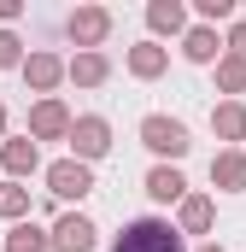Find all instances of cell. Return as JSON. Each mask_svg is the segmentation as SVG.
Here are the masks:
<instances>
[{
	"label": "cell",
	"mask_w": 246,
	"mask_h": 252,
	"mask_svg": "<svg viewBox=\"0 0 246 252\" xmlns=\"http://www.w3.org/2000/svg\"><path fill=\"white\" fill-rule=\"evenodd\" d=\"M112 252H187V235L170 217H129L112 241Z\"/></svg>",
	"instance_id": "cell-1"
},
{
	"label": "cell",
	"mask_w": 246,
	"mask_h": 252,
	"mask_svg": "<svg viewBox=\"0 0 246 252\" xmlns=\"http://www.w3.org/2000/svg\"><path fill=\"white\" fill-rule=\"evenodd\" d=\"M135 135H141V147H147L158 164H182L187 153H193V135H187V124H182V118H170V112H147Z\"/></svg>",
	"instance_id": "cell-2"
},
{
	"label": "cell",
	"mask_w": 246,
	"mask_h": 252,
	"mask_svg": "<svg viewBox=\"0 0 246 252\" xmlns=\"http://www.w3.org/2000/svg\"><path fill=\"white\" fill-rule=\"evenodd\" d=\"M112 24H118V18H112L106 6H70V12H64V35H70L76 53H100L106 35H112Z\"/></svg>",
	"instance_id": "cell-3"
},
{
	"label": "cell",
	"mask_w": 246,
	"mask_h": 252,
	"mask_svg": "<svg viewBox=\"0 0 246 252\" xmlns=\"http://www.w3.org/2000/svg\"><path fill=\"white\" fill-rule=\"evenodd\" d=\"M18 76H24V88H30L35 100H53V94H59V82H70V59H59L53 47H35V53L24 59Z\"/></svg>",
	"instance_id": "cell-4"
},
{
	"label": "cell",
	"mask_w": 246,
	"mask_h": 252,
	"mask_svg": "<svg viewBox=\"0 0 246 252\" xmlns=\"http://www.w3.org/2000/svg\"><path fill=\"white\" fill-rule=\"evenodd\" d=\"M70 158H82V164H100L106 153H112V118H100V112H82L76 124H70Z\"/></svg>",
	"instance_id": "cell-5"
},
{
	"label": "cell",
	"mask_w": 246,
	"mask_h": 252,
	"mask_svg": "<svg viewBox=\"0 0 246 252\" xmlns=\"http://www.w3.org/2000/svg\"><path fill=\"white\" fill-rule=\"evenodd\" d=\"M41 176H47V193H53V199H64V205L94 193V164H82V158H70V153H64V158H53Z\"/></svg>",
	"instance_id": "cell-6"
},
{
	"label": "cell",
	"mask_w": 246,
	"mask_h": 252,
	"mask_svg": "<svg viewBox=\"0 0 246 252\" xmlns=\"http://www.w3.org/2000/svg\"><path fill=\"white\" fill-rule=\"evenodd\" d=\"M0 170H6V182H30L35 170H47L41 164V141L24 129V135H6V147H0Z\"/></svg>",
	"instance_id": "cell-7"
},
{
	"label": "cell",
	"mask_w": 246,
	"mask_h": 252,
	"mask_svg": "<svg viewBox=\"0 0 246 252\" xmlns=\"http://www.w3.org/2000/svg\"><path fill=\"white\" fill-rule=\"evenodd\" d=\"M94 247H100L94 217H82V211H59L53 217V252H94Z\"/></svg>",
	"instance_id": "cell-8"
},
{
	"label": "cell",
	"mask_w": 246,
	"mask_h": 252,
	"mask_svg": "<svg viewBox=\"0 0 246 252\" xmlns=\"http://www.w3.org/2000/svg\"><path fill=\"white\" fill-rule=\"evenodd\" d=\"M70 124H76V118H70V106H64L59 94L30 106V135H35V141H70Z\"/></svg>",
	"instance_id": "cell-9"
},
{
	"label": "cell",
	"mask_w": 246,
	"mask_h": 252,
	"mask_svg": "<svg viewBox=\"0 0 246 252\" xmlns=\"http://www.w3.org/2000/svg\"><path fill=\"white\" fill-rule=\"evenodd\" d=\"M123 70H129V76H135V82H158V76H164V70H170V47H164V41H153V35H147V41H135V47H129V53H123Z\"/></svg>",
	"instance_id": "cell-10"
},
{
	"label": "cell",
	"mask_w": 246,
	"mask_h": 252,
	"mask_svg": "<svg viewBox=\"0 0 246 252\" xmlns=\"http://www.w3.org/2000/svg\"><path fill=\"white\" fill-rule=\"evenodd\" d=\"M147 30H153V41H182L187 30V6L182 0H147Z\"/></svg>",
	"instance_id": "cell-11"
},
{
	"label": "cell",
	"mask_w": 246,
	"mask_h": 252,
	"mask_svg": "<svg viewBox=\"0 0 246 252\" xmlns=\"http://www.w3.org/2000/svg\"><path fill=\"white\" fill-rule=\"evenodd\" d=\"M141 188H147L153 205H182L187 193H193V188H187V176H182V164H153Z\"/></svg>",
	"instance_id": "cell-12"
},
{
	"label": "cell",
	"mask_w": 246,
	"mask_h": 252,
	"mask_svg": "<svg viewBox=\"0 0 246 252\" xmlns=\"http://www.w3.org/2000/svg\"><path fill=\"white\" fill-rule=\"evenodd\" d=\"M211 188L217 193H246V147H217L211 153Z\"/></svg>",
	"instance_id": "cell-13"
},
{
	"label": "cell",
	"mask_w": 246,
	"mask_h": 252,
	"mask_svg": "<svg viewBox=\"0 0 246 252\" xmlns=\"http://www.w3.org/2000/svg\"><path fill=\"white\" fill-rule=\"evenodd\" d=\"M176 229L205 241V235L217 229V199H211V193H187L182 205H176Z\"/></svg>",
	"instance_id": "cell-14"
},
{
	"label": "cell",
	"mask_w": 246,
	"mask_h": 252,
	"mask_svg": "<svg viewBox=\"0 0 246 252\" xmlns=\"http://www.w3.org/2000/svg\"><path fill=\"white\" fill-rule=\"evenodd\" d=\"M223 53H229V41H223L211 24H193V30L182 35V59H187V64H217Z\"/></svg>",
	"instance_id": "cell-15"
},
{
	"label": "cell",
	"mask_w": 246,
	"mask_h": 252,
	"mask_svg": "<svg viewBox=\"0 0 246 252\" xmlns=\"http://www.w3.org/2000/svg\"><path fill=\"white\" fill-rule=\"evenodd\" d=\"M211 135H217L223 147H241L246 141V106L241 100H217V106H211Z\"/></svg>",
	"instance_id": "cell-16"
},
{
	"label": "cell",
	"mask_w": 246,
	"mask_h": 252,
	"mask_svg": "<svg viewBox=\"0 0 246 252\" xmlns=\"http://www.w3.org/2000/svg\"><path fill=\"white\" fill-rule=\"evenodd\" d=\"M70 82L76 88H106L112 82V59L106 53H70Z\"/></svg>",
	"instance_id": "cell-17"
},
{
	"label": "cell",
	"mask_w": 246,
	"mask_h": 252,
	"mask_svg": "<svg viewBox=\"0 0 246 252\" xmlns=\"http://www.w3.org/2000/svg\"><path fill=\"white\" fill-rule=\"evenodd\" d=\"M0 252H53V229H41L35 217H30V223H12Z\"/></svg>",
	"instance_id": "cell-18"
},
{
	"label": "cell",
	"mask_w": 246,
	"mask_h": 252,
	"mask_svg": "<svg viewBox=\"0 0 246 252\" xmlns=\"http://www.w3.org/2000/svg\"><path fill=\"white\" fill-rule=\"evenodd\" d=\"M0 217L30 223V182H0Z\"/></svg>",
	"instance_id": "cell-19"
},
{
	"label": "cell",
	"mask_w": 246,
	"mask_h": 252,
	"mask_svg": "<svg viewBox=\"0 0 246 252\" xmlns=\"http://www.w3.org/2000/svg\"><path fill=\"white\" fill-rule=\"evenodd\" d=\"M217 94H246V59H235V53H223L217 59Z\"/></svg>",
	"instance_id": "cell-20"
},
{
	"label": "cell",
	"mask_w": 246,
	"mask_h": 252,
	"mask_svg": "<svg viewBox=\"0 0 246 252\" xmlns=\"http://www.w3.org/2000/svg\"><path fill=\"white\" fill-rule=\"evenodd\" d=\"M193 18L211 24V30L217 24H235V0H193Z\"/></svg>",
	"instance_id": "cell-21"
},
{
	"label": "cell",
	"mask_w": 246,
	"mask_h": 252,
	"mask_svg": "<svg viewBox=\"0 0 246 252\" xmlns=\"http://www.w3.org/2000/svg\"><path fill=\"white\" fill-rule=\"evenodd\" d=\"M24 59H30L24 53V35L18 30H0V70H24Z\"/></svg>",
	"instance_id": "cell-22"
},
{
	"label": "cell",
	"mask_w": 246,
	"mask_h": 252,
	"mask_svg": "<svg viewBox=\"0 0 246 252\" xmlns=\"http://www.w3.org/2000/svg\"><path fill=\"white\" fill-rule=\"evenodd\" d=\"M223 41H229V53H235V59H246V18L229 24V35H223Z\"/></svg>",
	"instance_id": "cell-23"
},
{
	"label": "cell",
	"mask_w": 246,
	"mask_h": 252,
	"mask_svg": "<svg viewBox=\"0 0 246 252\" xmlns=\"http://www.w3.org/2000/svg\"><path fill=\"white\" fill-rule=\"evenodd\" d=\"M18 18H24V0H0V30H12Z\"/></svg>",
	"instance_id": "cell-24"
},
{
	"label": "cell",
	"mask_w": 246,
	"mask_h": 252,
	"mask_svg": "<svg viewBox=\"0 0 246 252\" xmlns=\"http://www.w3.org/2000/svg\"><path fill=\"white\" fill-rule=\"evenodd\" d=\"M193 252H223V247H217V241H199V247H193Z\"/></svg>",
	"instance_id": "cell-25"
},
{
	"label": "cell",
	"mask_w": 246,
	"mask_h": 252,
	"mask_svg": "<svg viewBox=\"0 0 246 252\" xmlns=\"http://www.w3.org/2000/svg\"><path fill=\"white\" fill-rule=\"evenodd\" d=\"M0 147H6V106H0Z\"/></svg>",
	"instance_id": "cell-26"
}]
</instances>
